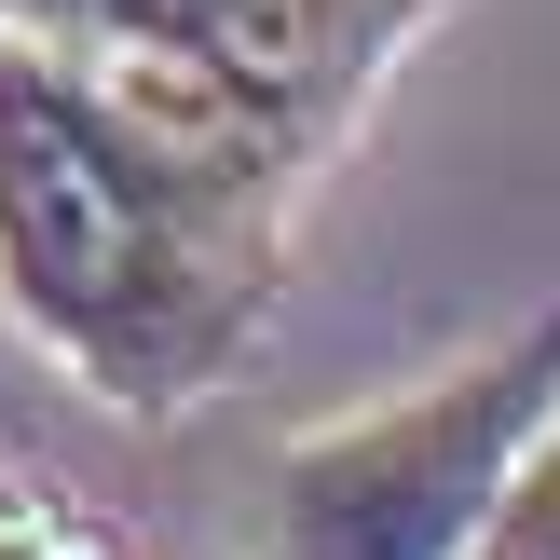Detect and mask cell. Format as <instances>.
Returning a JSON list of instances; mask_svg holds the SVG:
<instances>
[{
    "instance_id": "cell-2",
    "label": "cell",
    "mask_w": 560,
    "mask_h": 560,
    "mask_svg": "<svg viewBox=\"0 0 560 560\" xmlns=\"http://www.w3.org/2000/svg\"><path fill=\"white\" fill-rule=\"evenodd\" d=\"M547 424H560V315L506 328L492 355H465L383 410L288 438L260 560H479L520 465L547 452Z\"/></svg>"
},
{
    "instance_id": "cell-3",
    "label": "cell",
    "mask_w": 560,
    "mask_h": 560,
    "mask_svg": "<svg viewBox=\"0 0 560 560\" xmlns=\"http://www.w3.org/2000/svg\"><path fill=\"white\" fill-rule=\"evenodd\" d=\"M0 560H109L96 534H82L55 492H27V479H0Z\"/></svg>"
},
{
    "instance_id": "cell-4",
    "label": "cell",
    "mask_w": 560,
    "mask_h": 560,
    "mask_svg": "<svg viewBox=\"0 0 560 560\" xmlns=\"http://www.w3.org/2000/svg\"><path fill=\"white\" fill-rule=\"evenodd\" d=\"M0 42H42V55H82V42H96V0H0Z\"/></svg>"
},
{
    "instance_id": "cell-1",
    "label": "cell",
    "mask_w": 560,
    "mask_h": 560,
    "mask_svg": "<svg viewBox=\"0 0 560 560\" xmlns=\"http://www.w3.org/2000/svg\"><path fill=\"white\" fill-rule=\"evenodd\" d=\"M301 109L206 55L0 42V315L109 410H178L246 355L288 260Z\"/></svg>"
}]
</instances>
